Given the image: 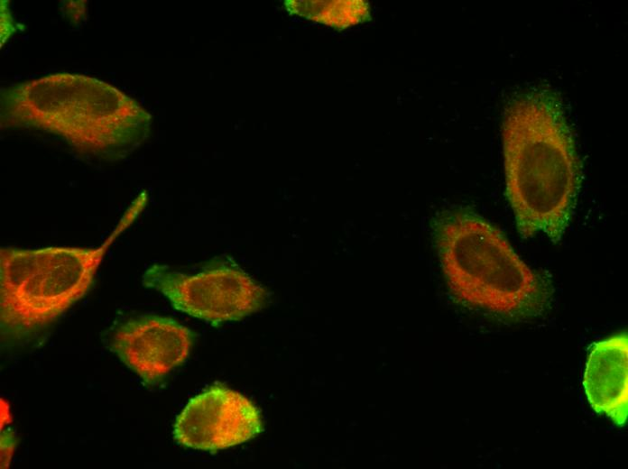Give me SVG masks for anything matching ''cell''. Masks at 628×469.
Wrapping results in <instances>:
<instances>
[{
	"mask_svg": "<svg viewBox=\"0 0 628 469\" xmlns=\"http://www.w3.org/2000/svg\"><path fill=\"white\" fill-rule=\"evenodd\" d=\"M502 139L506 194L522 238L561 241L581 185V163L561 100L535 88L504 107Z\"/></svg>",
	"mask_w": 628,
	"mask_h": 469,
	"instance_id": "1",
	"label": "cell"
},
{
	"mask_svg": "<svg viewBox=\"0 0 628 469\" xmlns=\"http://www.w3.org/2000/svg\"><path fill=\"white\" fill-rule=\"evenodd\" d=\"M431 229L442 272L459 302L516 322L546 311L550 281L487 220L468 210L448 209L433 218Z\"/></svg>",
	"mask_w": 628,
	"mask_h": 469,
	"instance_id": "2",
	"label": "cell"
},
{
	"mask_svg": "<svg viewBox=\"0 0 628 469\" xmlns=\"http://www.w3.org/2000/svg\"><path fill=\"white\" fill-rule=\"evenodd\" d=\"M147 203L140 193L106 240L94 248L0 249L1 334L25 338L49 326L86 295L109 247Z\"/></svg>",
	"mask_w": 628,
	"mask_h": 469,
	"instance_id": "3",
	"label": "cell"
},
{
	"mask_svg": "<svg viewBox=\"0 0 628 469\" xmlns=\"http://www.w3.org/2000/svg\"><path fill=\"white\" fill-rule=\"evenodd\" d=\"M59 76L68 97H63L51 77L48 78L60 97H57L43 79L32 82V87L53 100V105L37 103L16 94L32 100L31 105H15L32 108L18 112L25 115L19 122L60 134L75 148L97 153L126 148L141 140L150 119L134 101L104 83L98 87L100 82L96 80L90 95L83 98L80 106L76 89L69 90L64 75L66 89L62 75Z\"/></svg>",
	"mask_w": 628,
	"mask_h": 469,
	"instance_id": "4",
	"label": "cell"
},
{
	"mask_svg": "<svg viewBox=\"0 0 628 469\" xmlns=\"http://www.w3.org/2000/svg\"><path fill=\"white\" fill-rule=\"evenodd\" d=\"M144 286L162 292L174 308L212 326L239 321L260 310L266 290L237 266L217 262L195 274L155 264L143 274Z\"/></svg>",
	"mask_w": 628,
	"mask_h": 469,
	"instance_id": "5",
	"label": "cell"
},
{
	"mask_svg": "<svg viewBox=\"0 0 628 469\" xmlns=\"http://www.w3.org/2000/svg\"><path fill=\"white\" fill-rule=\"evenodd\" d=\"M262 430L260 411L249 399L215 385L189 400L175 420L173 436L183 446L215 452L240 445Z\"/></svg>",
	"mask_w": 628,
	"mask_h": 469,
	"instance_id": "6",
	"label": "cell"
},
{
	"mask_svg": "<svg viewBox=\"0 0 628 469\" xmlns=\"http://www.w3.org/2000/svg\"><path fill=\"white\" fill-rule=\"evenodd\" d=\"M192 332L175 320L146 316L129 320L114 334L111 347L146 383L157 382L189 357Z\"/></svg>",
	"mask_w": 628,
	"mask_h": 469,
	"instance_id": "7",
	"label": "cell"
},
{
	"mask_svg": "<svg viewBox=\"0 0 628 469\" xmlns=\"http://www.w3.org/2000/svg\"><path fill=\"white\" fill-rule=\"evenodd\" d=\"M583 387L592 409L623 427L628 417L626 332L594 343L586 358Z\"/></svg>",
	"mask_w": 628,
	"mask_h": 469,
	"instance_id": "8",
	"label": "cell"
},
{
	"mask_svg": "<svg viewBox=\"0 0 628 469\" xmlns=\"http://www.w3.org/2000/svg\"><path fill=\"white\" fill-rule=\"evenodd\" d=\"M285 11L302 18L344 31L372 20V8L366 0H286Z\"/></svg>",
	"mask_w": 628,
	"mask_h": 469,
	"instance_id": "9",
	"label": "cell"
},
{
	"mask_svg": "<svg viewBox=\"0 0 628 469\" xmlns=\"http://www.w3.org/2000/svg\"><path fill=\"white\" fill-rule=\"evenodd\" d=\"M14 448V441L11 433H5L1 437V464L7 467Z\"/></svg>",
	"mask_w": 628,
	"mask_h": 469,
	"instance_id": "10",
	"label": "cell"
}]
</instances>
